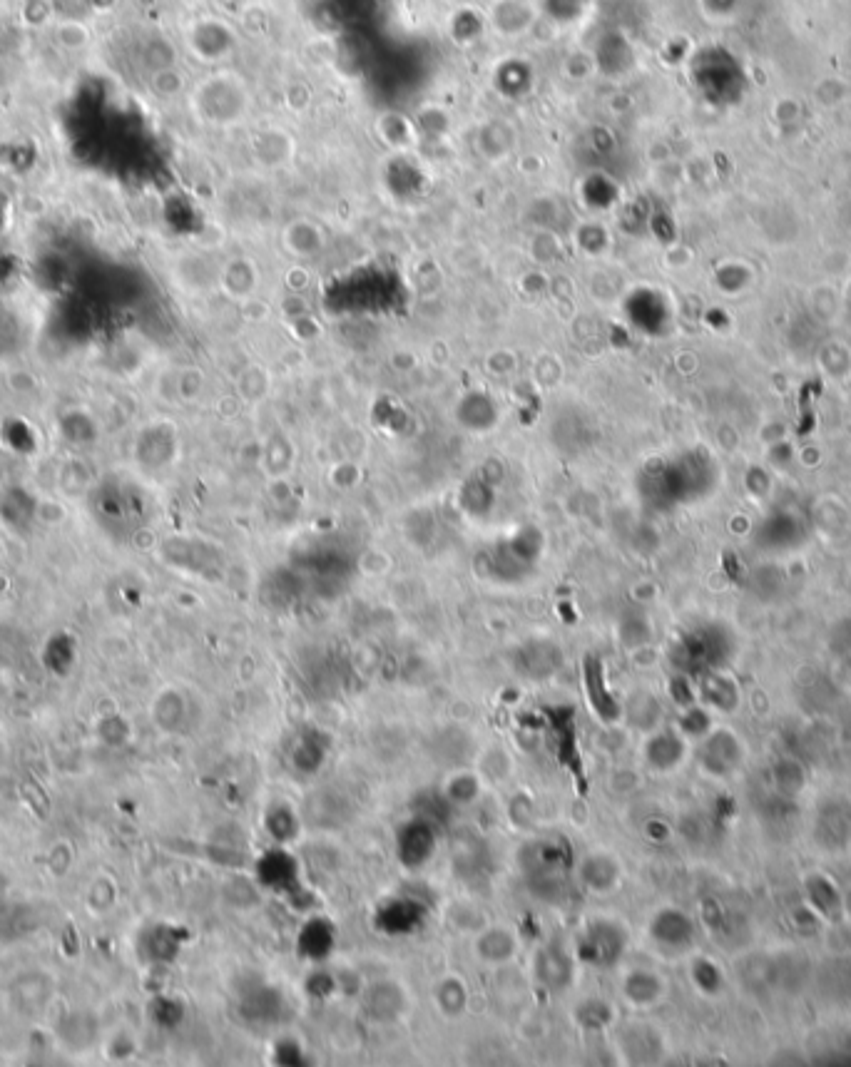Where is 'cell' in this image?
Listing matches in <instances>:
<instances>
[{
	"instance_id": "5",
	"label": "cell",
	"mask_w": 851,
	"mask_h": 1067,
	"mask_svg": "<svg viewBox=\"0 0 851 1067\" xmlns=\"http://www.w3.org/2000/svg\"><path fill=\"white\" fill-rule=\"evenodd\" d=\"M533 975L535 983L545 990V993H565V990L573 985L575 980V958L563 943L553 941L545 943L538 953H535L533 961Z\"/></svg>"
},
{
	"instance_id": "33",
	"label": "cell",
	"mask_w": 851,
	"mask_h": 1067,
	"mask_svg": "<svg viewBox=\"0 0 851 1067\" xmlns=\"http://www.w3.org/2000/svg\"><path fill=\"white\" fill-rule=\"evenodd\" d=\"M307 990L314 998H324V995H329L331 990H334V978H331L329 973H314L312 978H309Z\"/></svg>"
},
{
	"instance_id": "1",
	"label": "cell",
	"mask_w": 851,
	"mask_h": 1067,
	"mask_svg": "<svg viewBox=\"0 0 851 1067\" xmlns=\"http://www.w3.org/2000/svg\"><path fill=\"white\" fill-rule=\"evenodd\" d=\"M573 849L565 839H545L521 849V869L528 886L540 901H568V871Z\"/></svg>"
},
{
	"instance_id": "15",
	"label": "cell",
	"mask_w": 851,
	"mask_h": 1067,
	"mask_svg": "<svg viewBox=\"0 0 851 1067\" xmlns=\"http://www.w3.org/2000/svg\"><path fill=\"white\" fill-rule=\"evenodd\" d=\"M453 869L463 881L488 873V846L476 834H461L453 844Z\"/></svg>"
},
{
	"instance_id": "9",
	"label": "cell",
	"mask_w": 851,
	"mask_h": 1067,
	"mask_svg": "<svg viewBox=\"0 0 851 1067\" xmlns=\"http://www.w3.org/2000/svg\"><path fill=\"white\" fill-rule=\"evenodd\" d=\"M329 734L317 727H302L287 744V764L292 772L302 776H314L321 772L329 757Z\"/></svg>"
},
{
	"instance_id": "21",
	"label": "cell",
	"mask_w": 851,
	"mask_h": 1067,
	"mask_svg": "<svg viewBox=\"0 0 851 1067\" xmlns=\"http://www.w3.org/2000/svg\"><path fill=\"white\" fill-rule=\"evenodd\" d=\"M264 831L272 836L277 844H289L299 836V819L294 814L292 806L287 804H274L269 806V811L264 814Z\"/></svg>"
},
{
	"instance_id": "7",
	"label": "cell",
	"mask_w": 851,
	"mask_h": 1067,
	"mask_svg": "<svg viewBox=\"0 0 851 1067\" xmlns=\"http://www.w3.org/2000/svg\"><path fill=\"white\" fill-rule=\"evenodd\" d=\"M428 916V906L419 896H394L384 901L376 911L374 923L386 936H411L424 926Z\"/></svg>"
},
{
	"instance_id": "3",
	"label": "cell",
	"mask_w": 851,
	"mask_h": 1067,
	"mask_svg": "<svg viewBox=\"0 0 851 1067\" xmlns=\"http://www.w3.org/2000/svg\"><path fill=\"white\" fill-rule=\"evenodd\" d=\"M628 948V933L613 918H593L585 923L575 943V956L593 968H613Z\"/></svg>"
},
{
	"instance_id": "6",
	"label": "cell",
	"mask_w": 851,
	"mask_h": 1067,
	"mask_svg": "<svg viewBox=\"0 0 851 1067\" xmlns=\"http://www.w3.org/2000/svg\"><path fill=\"white\" fill-rule=\"evenodd\" d=\"M438 846V826H433L431 821L414 816V819L406 821L399 829L396 836V854H399L401 866L411 871L424 869L428 861L433 859Z\"/></svg>"
},
{
	"instance_id": "17",
	"label": "cell",
	"mask_w": 851,
	"mask_h": 1067,
	"mask_svg": "<svg viewBox=\"0 0 851 1067\" xmlns=\"http://www.w3.org/2000/svg\"><path fill=\"white\" fill-rule=\"evenodd\" d=\"M528 0H496L491 8V23L503 35H521L531 28L535 10Z\"/></svg>"
},
{
	"instance_id": "23",
	"label": "cell",
	"mask_w": 851,
	"mask_h": 1067,
	"mask_svg": "<svg viewBox=\"0 0 851 1067\" xmlns=\"http://www.w3.org/2000/svg\"><path fill=\"white\" fill-rule=\"evenodd\" d=\"M660 980L655 973H647V970H633V973L625 978L623 993L630 1003L635 1005H650L660 998Z\"/></svg>"
},
{
	"instance_id": "11",
	"label": "cell",
	"mask_w": 851,
	"mask_h": 1067,
	"mask_svg": "<svg viewBox=\"0 0 851 1067\" xmlns=\"http://www.w3.org/2000/svg\"><path fill=\"white\" fill-rule=\"evenodd\" d=\"M361 1008L364 1015L374 1023H396L409 1008L404 988L394 980H376L366 985L361 993Z\"/></svg>"
},
{
	"instance_id": "4",
	"label": "cell",
	"mask_w": 851,
	"mask_h": 1067,
	"mask_svg": "<svg viewBox=\"0 0 851 1067\" xmlns=\"http://www.w3.org/2000/svg\"><path fill=\"white\" fill-rule=\"evenodd\" d=\"M254 871H257L259 886H264L272 893H279V896H284L289 903H294V906H302L299 898L309 896L302 878H299V861L284 849H272L259 856L257 869Z\"/></svg>"
},
{
	"instance_id": "14",
	"label": "cell",
	"mask_w": 851,
	"mask_h": 1067,
	"mask_svg": "<svg viewBox=\"0 0 851 1067\" xmlns=\"http://www.w3.org/2000/svg\"><path fill=\"white\" fill-rule=\"evenodd\" d=\"M336 931L326 918H309L297 938V951L304 961L321 963L334 953Z\"/></svg>"
},
{
	"instance_id": "19",
	"label": "cell",
	"mask_w": 851,
	"mask_h": 1067,
	"mask_svg": "<svg viewBox=\"0 0 851 1067\" xmlns=\"http://www.w3.org/2000/svg\"><path fill=\"white\" fill-rule=\"evenodd\" d=\"M476 951L483 963L501 966V963H508L516 956L518 943L516 938H513V933L506 931V928H488V931H483L481 936H478Z\"/></svg>"
},
{
	"instance_id": "25",
	"label": "cell",
	"mask_w": 851,
	"mask_h": 1067,
	"mask_svg": "<svg viewBox=\"0 0 851 1067\" xmlns=\"http://www.w3.org/2000/svg\"><path fill=\"white\" fill-rule=\"evenodd\" d=\"M483 794V784L476 774L471 772H458L443 786V796L451 806H468L473 801H478V796Z\"/></svg>"
},
{
	"instance_id": "16",
	"label": "cell",
	"mask_w": 851,
	"mask_h": 1067,
	"mask_svg": "<svg viewBox=\"0 0 851 1067\" xmlns=\"http://www.w3.org/2000/svg\"><path fill=\"white\" fill-rule=\"evenodd\" d=\"M580 883L593 893H605L618 886L620 864L610 854H588L578 866Z\"/></svg>"
},
{
	"instance_id": "34",
	"label": "cell",
	"mask_w": 851,
	"mask_h": 1067,
	"mask_svg": "<svg viewBox=\"0 0 851 1067\" xmlns=\"http://www.w3.org/2000/svg\"><path fill=\"white\" fill-rule=\"evenodd\" d=\"M90 10H98V13H107L117 5V0H88Z\"/></svg>"
},
{
	"instance_id": "22",
	"label": "cell",
	"mask_w": 851,
	"mask_h": 1067,
	"mask_svg": "<svg viewBox=\"0 0 851 1067\" xmlns=\"http://www.w3.org/2000/svg\"><path fill=\"white\" fill-rule=\"evenodd\" d=\"M436 1003L446 1018H461L463 1010H466V1005H468L466 983H463L461 978H456V975L443 978L436 990Z\"/></svg>"
},
{
	"instance_id": "27",
	"label": "cell",
	"mask_w": 851,
	"mask_h": 1067,
	"mask_svg": "<svg viewBox=\"0 0 851 1067\" xmlns=\"http://www.w3.org/2000/svg\"><path fill=\"white\" fill-rule=\"evenodd\" d=\"M645 757L652 767L657 769H670L672 764L680 762L682 757V744L677 742V737L672 734H657L647 742Z\"/></svg>"
},
{
	"instance_id": "10",
	"label": "cell",
	"mask_w": 851,
	"mask_h": 1067,
	"mask_svg": "<svg viewBox=\"0 0 851 1067\" xmlns=\"http://www.w3.org/2000/svg\"><path fill=\"white\" fill-rule=\"evenodd\" d=\"M545 724H548L550 734H553L555 754H558L560 764L570 769V774L575 776L578 784H583L585 772L583 762H580L578 754V732H575V712L573 707H553L545 709Z\"/></svg>"
},
{
	"instance_id": "18",
	"label": "cell",
	"mask_w": 851,
	"mask_h": 1067,
	"mask_svg": "<svg viewBox=\"0 0 851 1067\" xmlns=\"http://www.w3.org/2000/svg\"><path fill=\"white\" fill-rule=\"evenodd\" d=\"M583 684H585V694H588L590 707H593V712L598 714L603 722H615V719L623 717V709H620V704L615 702L613 694H610L608 687H605L603 670H600L595 662L585 667Z\"/></svg>"
},
{
	"instance_id": "12",
	"label": "cell",
	"mask_w": 851,
	"mask_h": 1067,
	"mask_svg": "<svg viewBox=\"0 0 851 1067\" xmlns=\"http://www.w3.org/2000/svg\"><path fill=\"white\" fill-rule=\"evenodd\" d=\"M239 1010H242V1015L249 1023L274 1025L287 1013V1000H284V995L279 993L274 985L257 980V983L247 985V988L242 990V995H239Z\"/></svg>"
},
{
	"instance_id": "26",
	"label": "cell",
	"mask_w": 851,
	"mask_h": 1067,
	"mask_svg": "<svg viewBox=\"0 0 851 1067\" xmlns=\"http://www.w3.org/2000/svg\"><path fill=\"white\" fill-rule=\"evenodd\" d=\"M152 717H155V724H160L165 732H175L187 717L185 699L177 692H162L160 697H157L155 709H152Z\"/></svg>"
},
{
	"instance_id": "29",
	"label": "cell",
	"mask_w": 851,
	"mask_h": 1067,
	"mask_svg": "<svg viewBox=\"0 0 851 1067\" xmlns=\"http://www.w3.org/2000/svg\"><path fill=\"white\" fill-rule=\"evenodd\" d=\"M185 88H187V80L177 65L152 70L150 73V90L157 97H162V100H172V97L182 95L185 93Z\"/></svg>"
},
{
	"instance_id": "13",
	"label": "cell",
	"mask_w": 851,
	"mask_h": 1067,
	"mask_svg": "<svg viewBox=\"0 0 851 1067\" xmlns=\"http://www.w3.org/2000/svg\"><path fill=\"white\" fill-rule=\"evenodd\" d=\"M560 662H563V655L558 647L550 642H531L518 652L513 665L521 677L531 679V682H543L560 670Z\"/></svg>"
},
{
	"instance_id": "32",
	"label": "cell",
	"mask_w": 851,
	"mask_h": 1067,
	"mask_svg": "<svg viewBox=\"0 0 851 1067\" xmlns=\"http://www.w3.org/2000/svg\"><path fill=\"white\" fill-rule=\"evenodd\" d=\"M274 1063L279 1065H304L307 1063V1053H304L302 1045L294 1038H284L282 1043L274 1048Z\"/></svg>"
},
{
	"instance_id": "20",
	"label": "cell",
	"mask_w": 851,
	"mask_h": 1067,
	"mask_svg": "<svg viewBox=\"0 0 851 1067\" xmlns=\"http://www.w3.org/2000/svg\"><path fill=\"white\" fill-rule=\"evenodd\" d=\"M53 43L65 53H83L93 40V33L83 18H58L50 25Z\"/></svg>"
},
{
	"instance_id": "24",
	"label": "cell",
	"mask_w": 851,
	"mask_h": 1067,
	"mask_svg": "<svg viewBox=\"0 0 851 1067\" xmlns=\"http://www.w3.org/2000/svg\"><path fill=\"white\" fill-rule=\"evenodd\" d=\"M650 933L657 943H665V946H680V943H685L687 936H690V926H687L682 913L665 911V913H660L655 921H652Z\"/></svg>"
},
{
	"instance_id": "30",
	"label": "cell",
	"mask_w": 851,
	"mask_h": 1067,
	"mask_svg": "<svg viewBox=\"0 0 851 1067\" xmlns=\"http://www.w3.org/2000/svg\"><path fill=\"white\" fill-rule=\"evenodd\" d=\"M142 58V65H145L147 70H160V68H170V65H177V53H175V45L170 43V40L165 38H150L145 40V48H142L140 53Z\"/></svg>"
},
{
	"instance_id": "31",
	"label": "cell",
	"mask_w": 851,
	"mask_h": 1067,
	"mask_svg": "<svg viewBox=\"0 0 851 1067\" xmlns=\"http://www.w3.org/2000/svg\"><path fill=\"white\" fill-rule=\"evenodd\" d=\"M20 20L28 28H45V25H53L58 20V10H55L53 0H23Z\"/></svg>"
},
{
	"instance_id": "28",
	"label": "cell",
	"mask_w": 851,
	"mask_h": 1067,
	"mask_svg": "<svg viewBox=\"0 0 851 1067\" xmlns=\"http://www.w3.org/2000/svg\"><path fill=\"white\" fill-rule=\"evenodd\" d=\"M610 1020H613V1008L600 998H588L575 1008V1023L583 1030H588V1033H598V1030L608 1028Z\"/></svg>"
},
{
	"instance_id": "2",
	"label": "cell",
	"mask_w": 851,
	"mask_h": 1067,
	"mask_svg": "<svg viewBox=\"0 0 851 1067\" xmlns=\"http://www.w3.org/2000/svg\"><path fill=\"white\" fill-rule=\"evenodd\" d=\"M247 107L249 97L242 80L232 73L210 75L192 90V110L205 125H234L242 120Z\"/></svg>"
},
{
	"instance_id": "8",
	"label": "cell",
	"mask_w": 851,
	"mask_h": 1067,
	"mask_svg": "<svg viewBox=\"0 0 851 1067\" xmlns=\"http://www.w3.org/2000/svg\"><path fill=\"white\" fill-rule=\"evenodd\" d=\"M234 33L224 20L219 18H200L187 30V48L192 55L205 63H217L227 58L234 48Z\"/></svg>"
}]
</instances>
